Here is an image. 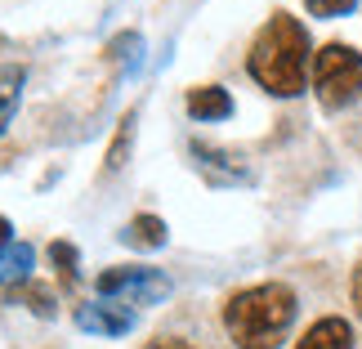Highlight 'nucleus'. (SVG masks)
I'll return each mask as SVG.
<instances>
[{
  "label": "nucleus",
  "instance_id": "nucleus-1",
  "mask_svg": "<svg viewBox=\"0 0 362 349\" xmlns=\"http://www.w3.org/2000/svg\"><path fill=\"white\" fill-rule=\"evenodd\" d=\"M246 67H250V76H255L264 90L277 94V99H296V94H304V86H309V67H313V45H309L304 23L291 18V13H273V18L259 27Z\"/></svg>",
  "mask_w": 362,
  "mask_h": 349
},
{
  "label": "nucleus",
  "instance_id": "nucleus-2",
  "mask_svg": "<svg viewBox=\"0 0 362 349\" xmlns=\"http://www.w3.org/2000/svg\"><path fill=\"white\" fill-rule=\"evenodd\" d=\"M291 323H296V291L286 282H255L224 304V331L238 349H277Z\"/></svg>",
  "mask_w": 362,
  "mask_h": 349
},
{
  "label": "nucleus",
  "instance_id": "nucleus-3",
  "mask_svg": "<svg viewBox=\"0 0 362 349\" xmlns=\"http://www.w3.org/2000/svg\"><path fill=\"white\" fill-rule=\"evenodd\" d=\"M313 90L327 113L349 108L362 94V54L354 45H340V40L322 45L313 54Z\"/></svg>",
  "mask_w": 362,
  "mask_h": 349
},
{
  "label": "nucleus",
  "instance_id": "nucleus-4",
  "mask_svg": "<svg viewBox=\"0 0 362 349\" xmlns=\"http://www.w3.org/2000/svg\"><path fill=\"white\" fill-rule=\"evenodd\" d=\"M94 291L107 300V296H125L130 304H157L170 296V282L148 269V264H125V269H103L99 282H94Z\"/></svg>",
  "mask_w": 362,
  "mask_h": 349
},
{
  "label": "nucleus",
  "instance_id": "nucleus-5",
  "mask_svg": "<svg viewBox=\"0 0 362 349\" xmlns=\"http://www.w3.org/2000/svg\"><path fill=\"white\" fill-rule=\"evenodd\" d=\"M76 327L94 331V336H125V331L134 327V314L125 309V304L94 300V304H81V309H76Z\"/></svg>",
  "mask_w": 362,
  "mask_h": 349
},
{
  "label": "nucleus",
  "instance_id": "nucleus-6",
  "mask_svg": "<svg viewBox=\"0 0 362 349\" xmlns=\"http://www.w3.org/2000/svg\"><path fill=\"white\" fill-rule=\"evenodd\" d=\"M296 349H354V327L344 318H317L296 341Z\"/></svg>",
  "mask_w": 362,
  "mask_h": 349
},
{
  "label": "nucleus",
  "instance_id": "nucleus-7",
  "mask_svg": "<svg viewBox=\"0 0 362 349\" xmlns=\"http://www.w3.org/2000/svg\"><path fill=\"white\" fill-rule=\"evenodd\" d=\"M188 113L197 121H224L233 117V99L224 86H197V90H188Z\"/></svg>",
  "mask_w": 362,
  "mask_h": 349
},
{
  "label": "nucleus",
  "instance_id": "nucleus-8",
  "mask_svg": "<svg viewBox=\"0 0 362 349\" xmlns=\"http://www.w3.org/2000/svg\"><path fill=\"white\" fill-rule=\"evenodd\" d=\"M23 81H27V72H23L18 63L0 67V135L9 130L13 113H18V94H23Z\"/></svg>",
  "mask_w": 362,
  "mask_h": 349
},
{
  "label": "nucleus",
  "instance_id": "nucleus-9",
  "mask_svg": "<svg viewBox=\"0 0 362 349\" xmlns=\"http://www.w3.org/2000/svg\"><path fill=\"white\" fill-rule=\"evenodd\" d=\"M32 260H36V251L27 246V242H9L5 251H0V287L27 282V273H32Z\"/></svg>",
  "mask_w": 362,
  "mask_h": 349
},
{
  "label": "nucleus",
  "instance_id": "nucleus-10",
  "mask_svg": "<svg viewBox=\"0 0 362 349\" xmlns=\"http://www.w3.org/2000/svg\"><path fill=\"white\" fill-rule=\"evenodd\" d=\"M121 237H125L130 246H139V251H157V246L165 242V224H161L157 215H134L130 224H125Z\"/></svg>",
  "mask_w": 362,
  "mask_h": 349
},
{
  "label": "nucleus",
  "instance_id": "nucleus-11",
  "mask_svg": "<svg viewBox=\"0 0 362 349\" xmlns=\"http://www.w3.org/2000/svg\"><path fill=\"white\" fill-rule=\"evenodd\" d=\"M13 300H23V304H27V309H32L36 318H54V291H49V287L27 282L23 291H13Z\"/></svg>",
  "mask_w": 362,
  "mask_h": 349
},
{
  "label": "nucleus",
  "instance_id": "nucleus-12",
  "mask_svg": "<svg viewBox=\"0 0 362 349\" xmlns=\"http://www.w3.org/2000/svg\"><path fill=\"white\" fill-rule=\"evenodd\" d=\"M304 9H309L313 18H340V13L358 9V0H304Z\"/></svg>",
  "mask_w": 362,
  "mask_h": 349
},
{
  "label": "nucleus",
  "instance_id": "nucleus-13",
  "mask_svg": "<svg viewBox=\"0 0 362 349\" xmlns=\"http://www.w3.org/2000/svg\"><path fill=\"white\" fill-rule=\"evenodd\" d=\"M49 260L59 264V273L67 278V282H76V251L67 246V242H54V246H49Z\"/></svg>",
  "mask_w": 362,
  "mask_h": 349
},
{
  "label": "nucleus",
  "instance_id": "nucleus-14",
  "mask_svg": "<svg viewBox=\"0 0 362 349\" xmlns=\"http://www.w3.org/2000/svg\"><path fill=\"white\" fill-rule=\"evenodd\" d=\"M144 349H192L188 341H179V336H157V341H148Z\"/></svg>",
  "mask_w": 362,
  "mask_h": 349
},
{
  "label": "nucleus",
  "instance_id": "nucleus-15",
  "mask_svg": "<svg viewBox=\"0 0 362 349\" xmlns=\"http://www.w3.org/2000/svg\"><path fill=\"white\" fill-rule=\"evenodd\" d=\"M349 291H354V309H358V318H362V264L354 269V282H349Z\"/></svg>",
  "mask_w": 362,
  "mask_h": 349
},
{
  "label": "nucleus",
  "instance_id": "nucleus-16",
  "mask_svg": "<svg viewBox=\"0 0 362 349\" xmlns=\"http://www.w3.org/2000/svg\"><path fill=\"white\" fill-rule=\"evenodd\" d=\"M9 242H13V224H9V219H5V215H0V251H5Z\"/></svg>",
  "mask_w": 362,
  "mask_h": 349
}]
</instances>
